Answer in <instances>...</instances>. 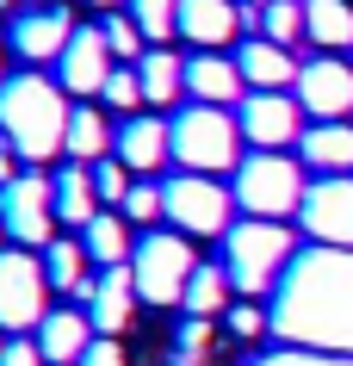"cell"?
I'll return each instance as SVG.
<instances>
[{"mask_svg":"<svg viewBox=\"0 0 353 366\" xmlns=\"http://www.w3.org/2000/svg\"><path fill=\"white\" fill-rule=\"evenodd\" d=\"M68 112L75 106H62V87L44 81L38 69H25V75H13L0 87V137L38 168L68 149Z\"/></svg>","mask_w":353,"mask_h":366,"instance_id":"obj_1","label":"cell"},{"mask_svg":"<svg viewBox=\"0 0 353 366\" xmlns=\"http://www.w3.org/2000/svg\"><path fill=\"white\" fill-rule=\"evenodd\" d=\"M168 137H174L180 174H230L242 124H235L223 106H186L180 118H168Z\"/></svg>","mask_w":353,"mask_h":366,"instance_id":"obj_2","label":"cell"},{"mask_svg":"<svg viewBox=\"0 0 353 366\" xmlns=\"http://www.w3.org/2000/svg\"><path fill=\"white\" fill-rule=\"evenodd\" d=\"M292 254V230L285 224H267V217H248V224H230L223 236V273H230L235 292H267Z\"/></svg>","mask_w":353,"mask_h":366,"instance_id":"obj_3","label":"cell"},{"mask_svg":"<svg viewBox=\"0 0 353 366\" xmlns=\"http://www.w3.org/2000/svg\"><path fill=\"white\" fill-rule=\"evenodd\" d=\"M304 168H297L292 155H242V168H235V205L248 217H267V224H279L285 212H297L304 205Z\"/></svg>","mask_w":353,"mask_h":366,"instance_id":"obj_4","label":"cell"},{"mask_svg":"<svg viewBox=\"0 0 353 366\" xmlns=\"http://www.w3.org/2000/svg\"><path fill=\"white\" fill-rule=\"evenodd\" d=\"M131 273H137V298L143 305H174V298H186V280L198 273L193 236H180V230L143 236L137 254H131Z\"/></svg>","mask_w":353,"mask_h":366,"instance_id":"obj_5","label":"cell"},{"mask_svg":"<svg viewBox=\"0 0 353 366\" xmlns=\"http://www.w3.org/2000/svg\"><path fill=\"white\" fill-rule=\"evenodd\" d=\"M0 224L19 249H50L56 242V180H44V168L19 174L13 187H0Z\"/></svg>","mask_w":353,"mask_h":366,"instance_id":"obj_6","label":"cell"},{"mask_svg":"<svg viewBox=\"0 0 353 366\" xmlns=\"http://www.w3.org/2000/svg\"><path fill=\"white\" fill-rule=\"evenodd\" d=\"M44 298H50V273H44L38 254H0V329H13V335H25V329H38L50 310H44Z\"/></svg>","mask_w":353,"mask_h":366,"instance_id":"obj_7","label":"cell"},{"mask_svg":"<svg viewBox=\"0 0 353 366\" xmlns=\"http://www.w3.org/2000/svg\"><path fill=\"white\" fill-rule=\"evenodd\" d=\"M161 193H168V217L180 224V236H230L235 193H223L211 174H174Z\"/></svg>","mask_w":353,"mask_h":366,"instance_id":"obj_8","label":"cell"},{"mask_svg":"<svg viewBox=\"0 0 353 366\" xmlns=\"http://www.w3.org/2000/svg\"><path fill=\"white\" fill-rule=\"evenodd\" d=\"M297 106L316 118V124H341V118L353 112V69L334 56H316L297 69Z\"/></svg>","mask_w":353,"mask_h":366,"instance_id":"obj_9","label":"cell"},{"mask_svg":"<svg viewBox=\"0 0 353 366\" xmlns=\"http://www.w3.org/2000/svg\"><path fill=\"white\" fill-rule=\"evenodd\" d=\"M112 69H118V56H112V44H106V31H99V25H75V38H68V50H62V62H56V81L68 94L93 99V94H106Z\"/></svg>","mask_w":353,"mask_h":366,"instance_id":"obj_10","label":"cell"},{"mask_svg":"<svg viewBox=\"0 0 353 366\" xmlns=\"http://www.w3.org/2000/svg\"><path fill=\"white\" fill-rule=\"evenodd\" d=\"M297 217H304V230L316 242H341L347 249L353 242V174H322L310 193H304Z\"/></svg>","mask_w":353,"mask_h":366,"instance_id":"obj_11","label":"cell"},{"mask_svg":"<svg viewBox=\"0 0 353 366\" xmlns=\"http://www.w3.org/2000/svg\"><path fill=\"white\" fill-rule=\"evenodd\" d=\"M68 38H75V19H68V6H56V0L25 6L19 19H13V56H25L31 69L38 62H62Z\"/></svg>","mask_w":353,"mask_h":366,"instance_id":"obj_12","label":"cell"},{"mask_svg":"<svg viewBox=\"0 0 353 366\" xmlns=\"http://www.w3.org/2000/svg\"><path fill=\"white\" fill-rule=\"evenodd\" d=\"M235 124H242V137L255 143V149H285V143H297V124H304V106L285 94H248L242 99V112H235Z\"/></svg>","mask_w":353,"mask_h":366,"instance_id":"obj_13","label":"cell"},{"mask_svg":"<svg viewBox=\"0 0 353 366\" xmlns=\"http://www.w3.org/2000/svg\"><path fill=\"white\" fill-rule=\"evenodd\" d=\"M87 317H93V335H124L131 317H137V273L131 267H99V280L87 292Z\"/></svg>","mask_w":353,"mask_h":366,"instance_id":"obj_14","label":"cell"},{"mask_svg":"<svg viewBox=\"0 0 353 366\" xmlns=\"http://www.w3.org/2000/svg\"><path fill=\"white\" fill-rule=\"evenodd\" d=\"M112 155H118L131 174H155L161 162H174V137H168L161 118H143V112H137V118H124V124H118Z\"/></svg>","mask_w":353,"mask_h":366,"instance_id":"obj_15","label":"cell"},{"mask_svg":"<svg viewBox=\"0 0 353 366\" xmlns=\"http://www.w3.org/2000/svg\"><path fill=\"white\" fill-rule=\"evenodd\" d=\"M242 87H248V81H242V62L235 56H217V50H205V56H186V94L198 99V106H242Z\"/></svg>","mask_w":353,"mask_h":366,"instance_id":"obj_16","label":"cell"},{"mask_svg":"<svg viewBox=\"0 0 353 366\" xmlns=\"http://www.w3.org/2000/svg\"><path fill=\"white\" fill-rule=\"evenodd\" d=\"M235 62H242V81H248L255 94H285V81H297V69H304V62H297L285 44H273V38H248L235 50Z\"/></svg>","mask_w":353,"mask_h":366,"instance_id":"obj_17","label":"cell"},{"mask_svg":"<svg viewBox=\"0 0 353 366\" xmlns=\"http://www.w3.org/2000/svg\"><path fill=\"white\" fill-rule=\"evenodd\" d=\"M87 347H93V317L87 310H50L38 323V354L50 366H81Z\"/></svg>","mask_w":353,"mask_h":366,"instance_id":"obj_18","label":"cell"},{"mask_svg":"<svg viewBox=\"0 0 353 366\" xmlns=\"http://www.w3.org/2000/svg\"><path fill=\"white\" fill-rule=\"evenodd\" d=\"M235 25H242V13H235L230 0H180V31L198 50H223L235 38Z\"/></svg>","mask_w":353,"mask_h":366,"instance_id":"obj_19","label":"cell"},{"mask_svg":"<svg viewBox=\"0 0 353 366\" xmlns=\"http://www.w3.org/2000/svg\"><path fill=\"white\" fill-rule=\"evenodd\" d=\"M93 217H99L93 168H87V162H68V168L56 174V224H75V230H87Z\"/></svg>","mask_w":353,"mask_h":366,"instance_id":"obj_20","label":"cell"},{"mask_svg":"<svg viewBox=\"0 0 353 366\" xmlns=\"http://www.w3.org/2000/svg\"><path fill=\"white\" fill-rule=\"evenodd\" d=\"M297 149L310 162L316 174H353V124H310V131L297 137Z\"/></svg>","mask_w":353,"mask_h":366,"instance_id":"obj_21","label":"cell"},{"mask_svg":"<svg viewBox=\"0 0 353 366\" xmlns=\"http://www.w3.org/2000/svg\"><path fill=\"white\" fill-rule=\"evenodd\" d=\"M137 75H143V99L149 106H174L180 87H186V56H174L168 44H149L137 62Z\"/></svg>","mask_w":353,"mask_h":366,"instance_id":"obj_22","label":"cell"},{"mask_svg":"<svg viewBox=\"0 0 353 366\" xmlns=\"http://www.w3.org/2000/svg\"><path fill=\"white\" fill-rule=\"evenodd\" d=\"M131 217H118V212H99L87 230H81V249H87V261H99V267H131V230H124Z\"/></svg>","mask_w":353,"mask_h":366,"instance_id":"obj_23","label":"cell"},{"mask_svg":"<svg viewBox=\"0 0 353 366\" xmlns=\"http://www.w3.org/2000/svg\"><path fill=\"white\" fill-rule=\"evenodd\" d=\"M304 38L316 50H347L353 44V6L347 0H304Z\"/></svg>","mask_w":353,"mask_h":366,"instance_id":"obj_24","label":"cell"},{"mask_svg":"<svg viewBox=\"0 0 353 366\" xmlns=\"http://www.w3.org/2000/svg\"><path fill=\"white\" fill-rule=\"evenodd\" d=\"M112 143H118V131L93 112V106H75V112H68V149H62L68 162H87V168H93V162H106Z\"/></svg>","mask_w":353,"mask_h":366,"instance_id":"obj_25","label":"cell"},{"mask_svg":"<svg viewBox=\"0 0 353 366\" xmlns=\"http://www.w3.org/2000/svg\"><path fill=\"white\" fill-rule=\"evenodd\" d=\"M44 273H50V292H75V298H81V292L93 286V280H87V249L68 242V236L44 249Z\"/></svg>","mask_w":353,"mask_h":366,"instance_id":"obj_26","label":"cell"},{"mask_svg":"<svg viewBox=\"0 0 353 366\" xmlns=\"http://www.w3.org/2000/svg\"><path fill=\"white\" fill-rule=\"evenodd\" d=\"M217 310H230V273L198 261V273L186 280V317H205V323H211Z\"/></svg>","mask_w":353,"mask_h":366,"instance_id":"obj_27","label":"cell"},{"mask_svg":"<svg viewBox=\"0 0 353 366\" xmlns=\"http://www.w3.org/2000/svg\"><path fill=\"white\" fill-rule=\"evenodd\" d=\"M124 13L137 19V31L149 44H161V38L180 31V0H124Z\"/></svg>","mask_w":353,"mask_h":366,"instance_id":"obj_28","label":"cell"},{"mask_svg":"<svg viewBox=\"0 0 353 366\" xmlns=\"http://www.w3.org/2000/svg\"><path fill=\"white\" fill-rule=\"evenodd\" d=\"M99 99H106V106H118L124 118H137V106H149V99H143V75H137V62H118Z\"/></svg>","mask_w":353,"mask_h":366,"instance_id":"obj_29","label":"cell"},{"mask_svg":"<svg viewBox=\"0 0 353 366\" xmlns=\"http://www.w3.org/2000/svg\"><path fill=\"white\" fill-rule=\"evenodd\" d=\"M99 31H106V44H112V56L118 62H143V31H137V19H131V13H124V6H118V13H106V25H99Z\"/></svg>","mask_w":353,"mask_h":366,"instance_id":"obj_30","label":"cell"},{"mask_svg":"<svg viewBox=\"0 0 353 366\" xmlns=\"http://www.w3.org/2000/svg\"><path fill=\"white\" fill-rule=\"evenodd\" d=\"M260 31L292 50V44L304 38V0H273V6H267V19H260Z\"/></svg>","mask_w":353,"mask_h":366,"instance_id":"obj_31","label":"cell"},{"mask_svg":"<svg viewBox=\"0 0 353 366\" xmlns=\"http://www.w3.org/2000/svg\"><path fill=\"white\" fill-rule=\"evenodd\" d=\"M93 187H99V205H124L131 199V168L118 155H106V162H93Z\"/></svg>","mask_w":353,"mask_h":366,"instance_id":"obj_32","label":"cell"},{"mask_svg":"<svg viewBox=\"0 0 353 366\" xmlns=\"http://www.w3.org/2000/svg\"><path fill=\"white\" fill-rule=\"evenodd\" d=\"M118 212L131 217V224H155V217L168 212V193H161L155 180H137V187H131V199H124Z\"/></svg>","mask_w":353,"mask_h":366,"instance_id":"obj_33","label":"cell"},{"mask_svg":"<svg viewBox=\"0 0 353 366\" xmlns=\"http://www.w3.org/2000/svg\"><path fill=\"white\" fill-rule=\"evenodd\" d=\"M180 366H198V354H205V317H193V323L180 329Z\"/></svg>","mask_w":353,"mask_h":366,"instance_id":"obj_34","label":"cell"},{"mask_svg":"<svg viewBox=\"0 0 353 366\" xmlns=\"http://www.w3.org/2000/svg\"><path fill=\"white\" fill-rule=\"evenodd\" d=\"M81 366H124V347H118V335H93V347L81 354Z\"/></svg>","mask_w":353,"mask_h":366,"instance_id":"obj_35","label":"cell"},{"mask_svg":"<svg viewBox=\"0 0 353 366\" xmlns=\"http://www.w3.org/2000/svg\"><path fill=\"white\" fill-rule=\"evenodd\" d=\"M0 366H50V360L38 354V342H6V360Z\"/></svg>","mask_w":353,"mask_h":366,"instance_id":"obj_36","label":"cell"},{"mask_svg":"<svg viewBox=\"0 0 353 366\" xmlns=\"http://www.w3.org/2000/svg\"><path fill=\"white\" fill-rule=\"evenodd\" d=\"M230 329L235 335H260V310L255 305H230Z\"/></svg>","mask_w":353,"mask_h":366,"instance_id":"obj_37","label":"cell"},{"mask_svg":"<svg viewBox=\"0 0 353 366\" xmlns=\"http://www.w3.org/2000/svg\"><path fill=\"white\" fill-rule=\"evenodd\" d=\"M267 6H273V0H242L235 13H242V25H260V19H267Z\"/></svg>","mask_w":353,"mask_h":366,"instance_id":"obj_38","label":"cell"},{"mask_svg":"<svg viewBox=\"0 0 353 366\" xmlns=\"http://www.w3.org/2000/svg\"><path fill=\"white\" fill-rule=\"evenodd\" d=\"M87 6H112V13H118V6H124V0H87Z\"/></svg>","mask_w":353,"mask_h":366,"instance_id":"obj_39","label":"cell"},{"mask_svg":"<svg viewBox=\"0 0 353 366\" xmlns=\"http://www.w3.org/2000/svg\"><path fill=\"white\" fill-rule=\"evenodd\" d=\"M0 360H6V342H0Z\"/></svg>","mask_w":353,"mask_h":366,"instance_id":"obj_40","label":"cell"},{"mask_svg":"<svg viewBox=\"0 0 353 366\" xmlns=\"http://www.w3.org/2000/svg\"><path fill=\"white\" fill-rule=\"evenodd\" d=\"M0 236H6V224H0Z\"/></svg>","mask_w":353,"mask_h":366,"instance_id":"obj_41","label":"cell"},{"mask_svg":"<svg viewBox=\"0 0 353 366\" xmlns=\"http://www.w3.org/2000/svg\"><path fill=\"white\" fill-rule=\"evenodd\" d=\"M0 87H6V75H0Z\"/></svg>","mask_w":353,"mask_h":366,"instance_id":"obj_42","label":"cell"}]
</instances>
